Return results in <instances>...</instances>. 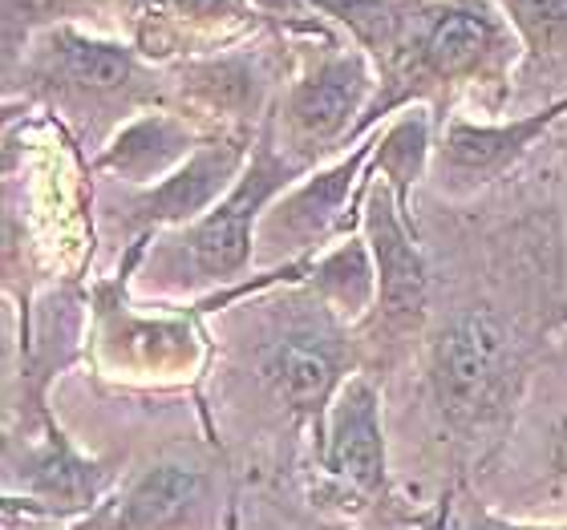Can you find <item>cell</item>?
<instances>
[{"label": "cell", "instance_id": "10", "mask_svg": "<svg viewBox=\"0 0 567 530\" xmlns=\"http://www.w3.org/2000/svg\"><path fill=\"white\" fill-rule=\"evenodd\" d=\"M378 150V138L361 142L349 158H341L337 166L312 175L308 183L276 199L260 219V243H272V239H288L284 256H292L300 248H317L332 236V227L341 224V215L349 211V195L353 187H361V170Z\"/></svg>", "mask_w": 567, "mask_h": 530}, {"label": "cell", "instance_id": "9", "mask_svg": "<svg viewBox=\"0 0 567 530\" xmlns=\"http://www.w3.org/2000/svg\"><path fill=\"white\" fill-rule=\"evenodd\" d=\"M567 114V97L551 106L535 110L527 118L503 122V126H483L471 118L442 122V142H437V170L442 183L458 190H474L483 183H495L544 138L551 126Z\"/></svg>", "mask_w": 567, "mask_h": 530}, {"label": "cell", "instance_id": "14", "mask_svg": "<svg viewBox=\"0 0 567 530\" xmlns=\"http://www.w3.org/2000/svg\"><path fill=\"white\" fill-rule=\"evenodd\" d=\"M195 150L199 146H195V134H190L187 122H178L175 114H142L110 142L106 154H102V166L142 187L151 178L163 183L166 175H175Z\"/></svg>", "mask_w": 567, "mask_h": 530}, {"label": "cell", "instance_id": "3", "mask_svg": "<svg viewBox=\"0 0 567 530\" xmlns=\"http://www.w3.org/2000/svg\"><path fill=\"white\" fill-rule=\"evenodd\" d=\"M515 29L486 0H450L417 12L414 45L402 73L390 85L405 82H483L507 70Z\"/></svg>", "mask_w": 567, "mask_h": 530}, {"label": "cell", "instance_id": "19", "mask_svg": "<svg viewBox=\"0 0 567 530\" xmlns=\"http://www.w3.org/2000/svg\"><path fill=\"white\" fill-rule=\"evenodd\" d=\"M187 85L190 94L199 97L203 106H212L215 114H248V106L256 110V94H260L256 70L244 58L203 61L187 73Z\"/></svg>", "mask_w": 567, "mask_h": 530}, {"label": "cell", "instance_id": "21", "mask_svg": "<svg viewBox=\"0 0 567 530\" xmlns=\"http://www.w3.org/2000/svg\"><path fill=\"white\" fill-rule=\"evenodd\" d=\"M434 530H547V527H519V522L495 519V515H486V510L471 507V510H462V515H450V510H442V519H437Z\"/></svg>", "mask_w": 567, "mask_h": 530}, {"label": "cell", "instance_id": "5", "mask_svg": "<svg viewBox=\"0 0 567 530\" xmlns=\"http://www.w3.org/2000/svg\"><path fill=\"white\" fill-rule=\"evenodd\" d=\"M248 158V134L203 142L175 175H166L163 183H154L146 190H134L131 199L122 202V219L138 231V239L151 236V227L195 224L236 187Z\"/></svg>", "mask_w": 567, "mask_h": 530}, {"label": "cell", "instance_id": "2", "mask_svg": "<svg viewBox=\"0 0 567 530\" xmlns=\"http://www.w3.org/2000/svg\"><path fill=\"white\" fill-rule=\"evenodd\" d=\"M519 344L491 308H466L430 341V393L442 422L458 434L503 422L519 397Z\"/></svg>", "mask_w": 567, "mask_h": 530}, {"label": "cell", "instance_id": "6", "mask_svg": "<svg viewBox=\"0 0 567 530\" xmlns=\"http://www.w3.org/2000/svg\"><path fill=\"white\" fill-rule=\"evenodd\" d=\"M317 461L341 498L369 502L385 490V425L369 377H349L332 397L324 434L317 437Z\"/></svg>", "mask_w": 567, "mask_h": 530}, {"label": "cell", "instance_id": "8", "mask_svg": "<svg viewBox=\"0 0 567 530\" xmlns=\"http://www.w3.org/2000/svg\"><path fill=\"white\" fill-rule=\"evenodd\" d=\"M369 90H373V65L365 49L324 53L300 82H292L284 97V118L292 126L296 142L329 146L349 134V122L357 114H369Z\"/></svg>", "mask_w": 567, "mask_h": 530}, {"label": "cell", "instance_id": "11", "mask_svg": "<svg viewBox=\"0 0 567 530\" xmlns=\"http://www.w3.org/2000/svg\"><path fill=\"white\" fill-rule=\"evenodd\" d=\"M207 502V474L183 461L142 470L122 495L106 498L70 530H175Z\"/></svg>", "mask_w": 567, "mask_h": 530}, {"label": "cell", "instance_id": "15", "mask_svg": "<svg viewBox=\"0 0 567 530\" xmlns=\"http://www.w3.org/2000/svg\"><path fill=\"white\" fill-rule=\"evenodd\" d=\"M308 280L320 304H329L332 316L344 324L378 308V263H373V248L365 236L341 239L317 263H308Z\"/></svg>", "mask_w": 567, "mask_h": 530}, {"label": "cell", "instance_id": "17", "mask_svg": "<svg viewBox=\"0 0 567 530\" xmlns=\"http://www.w3.org/2000/svg\"><path fill=\"white\" fill-rule=\"evenodd\" d=\"M106 341H126V356L142 368L190 365L195 356V332L187 320H131L118 316L114 304H102Z\"/></svg>", "mask_w": 567, "mask_h": 530}, {"label": "cell", "instance_id": "18", "mask_svg": "<svg viewBox=\"0 0 567 530\" xmlns=\"http://www.w3.org/2000/svg\"><path fill=\"white\" fill-rule=\"evenodd\" d=\"M519 37L527 65L547 73L567 70V0H495Z\"/></svg>", "mask_w": 567, "mask_h": 530}, {"label": "cell", "instance_id": "12", "mask_svg": "<svg viewBox=\"0 0 567 530\" xmlns=\"http://www.w3.org/2000/svg\"><path fill=\"white\" fill-rule=\"evenodd\" d=\"M41 77L58 82L65 94L94 97H131L142 82L138 53L122 41H102V37H85L70 24H61L45 37L41 49Z\"/></svg>", "mask_w": 567, "mask_h": 530}, {"label": "cell", "instance_id": "13", "mask_svg": "<svg viewBox=\"0 0 567 530\" xmlns=\"http://www.w3.org/2000/svg\"><path fill=\"white\" fill-rule=\"evenodd\" d=\"M114 486V470L85 461L78 449L58 434V425H49L45 446L33 449V458L24 466V519L29 515H82L97 510V498Z\"/></svg>", "mask_w": 567, "mask_h": 530}, {"label": "cell", "instance_id": "7", "mask_svg": "<svg viewBox=\"0 0 567 530\" xmlns=\"http://www.w3.org/2000/svg\"><path fill=\"white\" fill-rule=\"evenodd\" d=\"M361 227L378 263V308L390 329H414L422 324L430 304V268L422 260L410 219L398 207L385 183L365 190L361 202Z\"/></svg>", "mask_w": 567, "mask_h": 530}, {"label": "cell", "instance_id": "22", "mask_svg": "<svg viewBox=\"0 0 567 530\" xmlns=\"http://www.w3.org/2000/svg\"><path fill=\"white\" fill-rule=\"evenodd\" d=\"M248 4L272 12L280 21H296V24H312V17H317V9H312L308 0H248Z\"/></svg>", "mask_w": 567, "mask_h": 530}, {"label": "cell", "instance_id": "20", "mask_svg": "<svg viewBox=\"0 0 567 530\" xmlns=\"http://www.w3.org/2000/svg\"><path fill=\"white\" fill-rule=\"evenodd\" d=\"M171 4L187 21H244L251 17L248 0H171Z\"/></svg>", "mask_w": 567, "mask_h": 530}, {"label": "cell", "instance_id": "4", "mask_svg": "<svg viewBox=\"0 0 567 530\" xmlns=\"http://www.w3.org/2000/svg\"><path fill=\"white\" fill-rule=\"evenodd\" d=\"M349 344L344 320L320 304L317 316H288L284 329L260 353V381L292 417H305L317 437L324 434L329 405L349 377Z\"/></svg>", "mask_w": 567, "mask_h": 530}, {"label": "cell", "instance_id": "1", "mask_svg": "<svg viewBox=\"0 0 567 530\" xmlns=\"http://www.w3.org/2000/svg\"><path fill=\"white\" fill-rule=\"evenodd\" d=\"M300 175H305V163L276 150V114H268L239 183L183 236L166 239V248L154 251L158 268L171 276V283H183V288L236 280L251 260V243L260 236L264 211Z\"/></svg>", "mask_w": 567, "mask_h": 530}, {"label": "cell", "instance_id": "23", "mask_svg": "<svg viewBox=\"0 0 567 530\" xmlns=\"http://www.w3.org/2000/svg\"><path fill=\"white\" fill-rule=\"evenodd\" d=\"M551 474H556L559 486H567V417L556 425V434H551Z\"/></svg>", "mask_w": 567, "mask_h": 530}, {"label": "cell", "instance_id": "16", "mask_svg": "<svg viewBox=\"0 0 567 530\" xmlns=\"http://www.w3.org/2000/svg\"><path fill=\"white\" fill-rule=\"evenodd\" d=\"M430 166V114L422 106L402 110V118L390 131L378 134L373 170H381V183L393 190L398 207H410V190Z\"/></svg>", "mask_w": 567, "mask_h": 530}]
</instances>
